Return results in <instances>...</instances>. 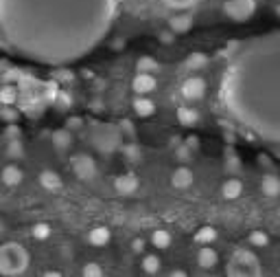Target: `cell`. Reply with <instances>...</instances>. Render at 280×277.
Returning a JSON list of instances; mask_svg holds the SVG:
<instances>
[{
    "label": "cell",
    "mask_w": 280,
    "mask_h": 277,
    "mask_svg": "<svg viewBox=\"0 0 280 277\" xmlns=\"http://www.w3.org/2000/svg\"><path fill=\"white\" fill-rule=\"evenodd\" d=\"M125 154H127V158H129V161H140V150L136 148V145H127Z\"/></svg>",
    "instance_id": "30"
},
{
    "label": "cell",
    "mask_w": 280,
    "mask_h": 277,
    "mask_svg": "<svg viewBox=\"0 0 280 277\" xmlns=\"http://www.w3.org/2000/svg\"><path fill=\"white\" fill-rule=\"evenodd\" d=\"M162 40H164L166 44H171V42H173V36H171V33H162Z\"/></svg>",
    "instance_id": "37"
},
{
    "label": "cell",
    "mask_w": 280,
    "mask_h": 277,
    "mask_svg": "<svg viewBox=\"0 0 280 277\" xmlns=\"http://www.w3.org/2000/svg\"><path fill=\"white\" fill-rule=\"evenodd\" d=\"M7 154L13 158H20L22 157V148H20V141H9V148H7Z\"/></svg>",
    "instance_id": "28"
},
{
    "label": "cell",
    "mask_w": 280,
    "mask_h": 277,
    "mask_svg": "<svg viewBox=\"0 0 280 277\" xmlns=\"http://www.w3.org/2000/svg\"><path fill=\"white\" fill-rule=\"evenodd\" d=\"M131 251H134V253H142V251H145V240L136 237V240L131 242Z\"/></svg>",
    "instance_id": "32"
},
{
    "label": "cell",
    "mask_w": 280,
    "mask_h": 277,
    "mask_svg": "<svg viewBox=\"0 0 280 277\" xmlns=\"http://www.w3.org/2000/svg\"><path fill=\"white\" fill-rule=\"evenodd\" d=\"M112 237V231L107 227H94L90 233H88V242L92 246H105Z\"/></svg>",
    "instance_id": "13"
},
{
    "label": "cell",
    "mask_w": 280,
    "mask_h": 277,
    "mask_svg": "<svg viewBox=\"0 0 280 277\" xmlns=\"http://www.w3.org/2000/svg\"><path fill=\"white\" fill-rule=\"evenodd\" d=\"M16 99H18V90L13 88V86H7V88L0 90V101H2V104H13Z\"/></svg>",
    "instance_id": "26"
},
{
    "label": "cell",
    "mask_w": 280,
    "mask_h": 277,
    "mask_svg": "<svg viewBox=\"0 0 280 277\" xmlns=\"http://www.w3.org/2000/svg\"><path fill=\"white\" fill-rule=\"evenodd\" d=\"M249 244L252 246H267L269 244V236L265 231H252L249 233Z\"/></svg>",
    "instance_id": "25"
},
{
    "label": "cell",
    "mask_w": 280,
    "mask_h": 277,
    "mask_svg": "<svg viewBox=\"0 0 280 277\" xmlns=\"http://www.w3.org/2000/svg\"><path fill=\"white\" fill-rule=\"evenodd\" d=\"M0 233H2V222H0Z\"/></svg>",
    "instance_id": "38"
},
{
    "label": "cell",
    "mask_w": 280,
    "mask_h": 277,
    "mask_svg": "<svg viewBox=\"0 0 280 277\" xmlns=\"http://www.w3.org/2000/svg\"><path fill=\"white\" fill-rule=\"evenodd\" d=\"M278 13H280V7H278Z\"/></svg>",
    "instance_id": "39"
},
{
    "label": "cell",
    "mask_w": 280,
    "mask_h": 277,
    "mask_svg": "<svg viewBox=\"0 0 280 277\" xmlns=\"http://www.w3.org/2000/svg\"><path fill=\"white\" fill-rule=\"evenodd\" d=\"M156 69V62L151 60V57H140L138 62V73H151Z\"/></svg>",
    "instance_id": "27"
},
{
    "label": "cell",
    "mask_w": 280,
    "mask_h": 277,
    "mask_svg": "<svg viewBox=\"0 0 280 277\" xmlns=\"http://www.w3.org/2000/svg\"><path fill=\"white\" fill-rule=\"evenodd\" d=\"M160 266H162V262H160V257H158V255L147 253L145 257H142V271H145V273L156 275V273L160 271Z\"/></svg>",
    "instance_id": "20"
},
{
    "label": "cell",
    "mask_w": 280,
    "mask_h": 277,
    "mask_svg": "<svg viewBox=\"0 0 280 277\" xmlns=\"http://www.w3.org/2000/svg\"><path fill=\"white\" fill-rule=\"evenodd\" d=\"M131 88H134V92H138V95H147V92H151L156 88V77L151 73H138L134 77V81H131Z\"/></svg>",
    "instance_id": "8"
},
{
    "label": "cell",
    "mask_w": 280,
    "mask_h": 277,
    "mask_svg": "<svg viewBox=\"0 0 280 277\" xmlns=\"http://www.w3.org/2000/svg\"><path fill=\"white\" fill-rule=\"evenodd\" d=\"M206 55H201V53H193V55L186 60V69H193V71H197V69H204L206 66Z\"/></svg>",
    "instance_id": "23"
},
{
    "label": "cell",
    "mask_w": 280,
    "mask_h": 277,
    "mask_svg": "<svg viewBox=\"0 0 280 277\" xmlns=\"http://www.w3.org/2000/svg\"><path fill=\"white\" fill-rule=\"evenodd\" d=\"M169 277H188V275H186V271H182V269H173L169 273Z\"/></svg>",
    "instance_id": "35"
},
{
    "label": "cell",
    "mask_w": 280,
    "mask_h": 277,
    "mask_svg": "<svg viewBox=\"0 0 280 277\" xmlns=\"http://www.w3.org/2000/svg\"><path fill=\"white\" fill-rule=\"evenodd\" d=\"M190 24H193V18L190 16H175V18H171V31L184 33L190 29Z\"/></svg>",
    "instance_id": "21"
},
{
    "label": "cell",
    "mask_w": 280,
    "mask_h": 277,
    "mask_svg": "<svg viewBox=\"0 0 280 277\" xmlns=\"http://www.w3.org/2000/svg\"><path fill=\"white\" fill-rule=\"evenodd\" d=\"M138 176L136 174H123L114 181V189L121 194V196H129V194H134L136 189H138Z\"/></svg>",
    "instance_id": "6"
},
{
    "label": "cell",
    "mask_w": 280,
    "mask_h": 277,
    "mask_svg": "<svg viewBox=\"0 0 280 277\" xmlns=\"http://www.w3.org/2000/svg\"><path fill=\"white\" fill-rule=\"evenodd\" d=\"M228 277H260V262L256 253L248 249H237L230 257Z\"/></svg>",
    "instance_id": "2"
},
{
    "label": "cell",
    "mask_w": 280,
    "mask_h": 277,
    "mask_svg": "<svg viewBox=\"0 0 280 277\" xmlns=\"http://www.w3.org/2000/svg\"><path fill=\"white\" fill-rule=\"evenodd\" d=\"M193 183H195V176L186 165H182V167H178L171 174V185H173L175 189H188Z\"/></svg>",
    "instance_id": "7"
},
{
    "label": "cell",
    "mask_w": 280,
    "mask_h": 277,
    "mask_svg": "<svg viewBox=\"0 0 280 277\" xmlns=\"http://www.w3.org/2000/svg\"><path fill=\"white\" fill-rule=\"evenodd\" d=\"M184 143L188 145V148L193 150V152H195V150H199V139H197V137H188V139L184 141Z\"/></svg>",
    "instance_id": "33"
},
{
    "label": "cell",
    "mask_w": 280,
    "mask_h": 277,
    "mask_svg": "<svg viewBox=\"0 0 280 277\" xmlns=\"http://www.w3.org/2000/svg\"><path fill=\"white\" fill-rule=\"evenodd\" d=\"M31 236L35 237V240H48V237H51V225H48V222H37V225H33Z\"/></svg>",
    "instance_id": "22"
},
{
    "label": "cell",
    "mask_w": 280,
    "mask_h": 277,
    "mask_svg": "<svg viewBox=\"0 0 280 277\" xmlns=\"http://www.w3.org/2000/svg\"><path fill=\"white\" fill-rule=\"evenodd\" d=\"M29 266V253L22 244L18 242H9V244L0 246V275L16 277L22 275Z\"/></svg>",
    "instance_id": "1"
},
{
    "label": "cell",
    "mask_w": 280,
    "mask_h": 277,
    "mask_svg": "<svg viewBox=\"0 0 280 277\" xmlns=\"http://www.w3.org/2000/svg\"><path fill=\"white\" fill-rule=\"evenodd\" d=\"M254 9H256V2H254V0H230V2L225 4L228 16L234 18V20H245V18H249L254 13Z\"/></svg>",
    "instance_id": "4"
},
{
    "label": "cell",
    "mask_w": 280,
    "mask_h": 277,
    "mask_svg": "<svg viewBox=\"0 0 280 277\" xmlns=\"http://www.w3.org/2000/svg\"><path fill=\"white\" fill-rule=\"evenodd\" d=\"M40 185L44 189H48V192H60V189L63 187L62 176L57 172H53V169H44V172L40 174Z\"/></svg>",
    "instance_id": "9"
},
{
    "label": "cell",
    "mask_w": 280,
    "mask_h": 277,
    "mask_svg": "<svg viewBox=\"0 0 280 277\" xmlns=\"http://www.w3.org/2000/svg\"><path fill=\"white\" fill-rule=\"evenodd\" d=\"M83 277H103V266L96 264V262H88L81 271Z\"/></svg>",
    "instance_id": "24"
},
{
    "label": "cell",
    "mask_w": 280,
    "mask_h": 277,
    "mask_svg": "<svg viewBox=\"0 0 280 277\" xmlns=\"http://www.w3.org/2000/svg\"><path fill=\"white\" fill-rule=\"evenodd\" d=\"M24 174L20 167H16V165H7V167L2 169V183L7 185V187H18V185L22 183Z\"/></svg>",
    "instance_id": "14"
},
{
    "label": "cell",
    "mask_w": 280,
    "mask_h": 277,
    "mask_svg": "<svg viewBox=\"0 0 280 277\" xmlns=\"http://www.w3.org/2000/svg\"><path fill=\"white\" fill-rule=\"evenodd\" d=\"M134 110L140 117H151L156 113V104L149 99V97H138V99H134Z\"/></svg>",
    "instance_id": "18"
},
{
    "label": "cell",
    "mask_w": 280,
    "mask_h": 277,
    "mask_svg": "<svg viewBox=\"0 0 280 277\" xmlns=\"http://www.w3.org/2000/svg\"><path fill=\"white\" fill-rule=\"evenodd\" d=\"M42 277H62V273H60V271H46Z\"/></svg>",
    "instance_id": "36"
},
{
    "label": "cell",
    "mask_w": 280,
    "mask_h": 277,
    "mask_svg": "<svg viewBox=\"0 0 280 277\" xmlns=\"http://www.w3.org/2000/svg\"><path fill=\"white\" fill-rule=\"evenodd\" d=\"M57 104L63 106V108H68V106H70V99H68L66 92H60V99H57Z\"/></svg>",
    "instance_id": "34"
},
{
    "label": "cell",
    "mask_w": 280,
    "mask_h": 277,
    "mask_svg": "<svg viewBox=\"0 0 280 277\" xmlns=\"http://www.w3.org/2000/svg\"><path fill=\"white\" fill-rule=\"evenodd\" d=\"M206 95V81L201 77H188L182 84V97L186 101H197Z\"/></svg>",
    "instance_id": "5"
},
{
    "label": "cell",
    "mask_w": 280,
    "mask_h": 277,
    "mask_svg": "<svg viewBox=\"0 0 280 277\" xmlns=\"http://www.w3.org/2000/svg\"><path fill=\"white\" fill-rule=\"evenodd\" d=\"M171 233L166 229H156L154 233H151V244L156 246V249H169L171 246Z\"/></svg>",
    "instance_id": "19"
},
{
    "label": "cell",
    "mask_w": 280,
    "mask_h": 277,
    "mask_svg": "<svg viewBox=\"0 0 280 277\" xmlns=\"http://www.w3.org/2000/svg\"><path fill=\"white\" fill-rule=\"evenodd\" d=\"M178 121L182 125H186V128L197 125L199 123V113L195 108H190V106H180L178 108Z\"/></svg>",
    "instance_id": "15"
},
{
    "label": "cell",
    "mask_w": 280,
    "mask_h": 277,
    "mask_svg": "<svg viewBox=\"0 0 280 277\" xmlns=\"http://www.w3.org/2000/svg\"><path fill=\"white\" fill-rule=\"evenodd\" d=\"M190 152H193V150H190L188 148V145H182V148L178 150V158H180V161H184V163H188L190 161Z\"/></svg>",
    "instance_id": "31"
},
{
    "label": "cell",
    "mask_w": 280,
    "mask_h": 277,
    "mask_svg": "<svg viewBox=\"0 0 280 277\" xmlns=\"http://www.w3.org/2000/svg\"><path fill=\"white\" fill-rule=\"evenodd\" d=\"M221 194H223V198H228V200H237L241 194H243V183H241L239 178H228V181L223 183V187H221Z\"/></svg>",
    "instance_id": "16"
},
{
    "label": "cell",
    "mask_w": 280,
    "mask_h": 277,
    "mask_svg": "<svg viewBox=\"0 0 280 277\" xmlns=\"http://www.w3.org/2000/svg\"><path fill=\"white\" fill-rule=\"evenodd\" d=\"M260 189H263L265 196L276 198L280 194V178L274 176V174H267V176H263V181H260Z\"/></svg>",
    "instance_id": "17"
},
{
    "label": "cell",
    "mask_w": 280,
    "mask_h": 277,
    "mask_svg": "<svg viewBox=\"0 0 280 277\" xmlns=\"http://www.w3.org/2000/svg\"><path fill=\"white\" fill-rule=\"evenodd\" d=\"M219 262V253L215 249H210V244L201 246L199 253H197V264L201 266V269H215Z\"/></svg>",
    "instance_id": "10"
},
{
    "label": "cell",
    "mask_w": 280,
    "mask_h": 277,
    "mask_svg": "<svg viewBox=\"0 0 280 277\" xmlns=\"http://www.w3.org/2000/svg\"><path fill=\"white\" fill-rule=\"evenodd\" d=\"M70 165H72V172H75V176L79 178L83 183H90L96 178V163L94 158L90 157V154H75V157L70 158Z\"/></svg>",
    "instance_id": "3"
},
{
    "label": "cell",
    "mask_w": 280,
    "mask_h": 277,
    "mask_svg": "<svg viewBox=\"0 0 280 277\" xmlns=\"http://www.w3.org/2000/svg\"><path fill=\"white\" fill-rule=\"evenodd\" d=\"M217 237H219V233H217V229H215L213 225H204V227H199V229L195 231V242L201 244V246L213 244Z\"/></svg>",
    "instance_id": "12"
},
{
    "label": "cell",
    "mask_w": 280,
    "mask_h": 277,
    "mask_svg": "<svg viewBox=\"0 0 280 277\" xmlns=\"http://www.w3.org/2000/svg\"><path fill=\"white\" fill-rule=\"evenodd\" d=\"M51 141H53V148H55L57 152H66L72 145V134H70V130H55Z\"/></svg>",
    "instance_id": "11"
},
{
    "label": "cell",
    "mask_w": 280,
    "mask_h": 277,
    "mask_svg": "<svg viewBox=\"0 0 280 277\" xmlns=\"http://www.w3.org/2000/svg\"><path fill=\"white\" fill-rule=\"evenodd\" d=\"M164 2L169 4L171 9H188L195 0H164Z\"/></svg>",
    "instance_id": "29"
}]
</instances>
